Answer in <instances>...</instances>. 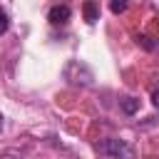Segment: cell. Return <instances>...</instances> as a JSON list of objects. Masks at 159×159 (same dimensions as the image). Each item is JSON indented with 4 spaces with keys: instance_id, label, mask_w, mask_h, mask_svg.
<instances>
[{
    "instance_id": "cell-9",
    "label": "cell",
    "mask_w": 159,
    "mask_h": 159,
    "mask_svg": "<svg viewBox=\"0 0 159 159\" xmlns=\"http://www.w3.org/2000/svg\"><path fill=\"white\" fill-rule=\"evenodd\" d=\"M157 20H159V17H157Z\"/></svg>"
},
{
    "instance_id": "cell-3",
    "label": "cell",
    "mask_w": 159,
    "mask_h": 159,
    "mask_svg": "<svg viewBox=\"0 0 159 159\" xmlns=\"http://www.w3.org/2000/svg\"><path fill=\"white\" fill-rule=\"evenodd\" d=\"M119 107H122L124 114H134V112L139 109V99H137V97H122V99H119Z\"/></svg>"
},
{
    "instance_id": "cell-8",
    "label": "cell",
    "mask_w": 159,
    "mask_h": 159,
    "mask_svg": "<svg viewBox=\"0 0 159 159\" xmlns=\"http://www.w3.org/2000/svg\"><path fill=\"white\" fill-rule=\"evenodd\" d=\"M0 132H2V112H0Z\"/></svg>"
},
{
    "instance_id": "cell-2",
    "label": "cell",
    "mask_w": 159,
    "mask_h": 159,
    "mask_svg": "<svg viewBox=\"0 0 159 159\" xmlns=\"http://www.w3.org/2000/svg\"><path fill=\"white\" fill-rule=\"evenodd\" d=\"M70 15H72L70 5H67V2H57V5H52V7H50L47 20H50V25H65V22L70 20Z\"/></svg>"
},
{
    "instance_id": "cell-7",
    "label": "cell",
    "mask_w": 159,
    "mask_h": 159,
    "mask_svg": "<svg viewBox=\"0 0 159 159\" xmlns=\"http://www.w3.org/2000/svg\"><path fill=\"white\" fill-rule=\"evenodd\" d=\"M152 104L159 109V89H154V92H152Z\"/></svg>"
},
{
    "instance_id": "cell-6",
    "label": "cell",
    "mask_w": 159,
    "mask_h": 159,
    "mask_svg": "<svg viewBox=\"0 0 159 159\" xmlns=\"http://www.w3.org/2000/svg\"><path fill=\"white\" fill-rule=\"evenodd\" d=\"M7 27H10V17H7V12L0 7V35H5Z\"/></svg>"
},
{
    "instance_id": "cell-5",
    "label": "cell",
    "mask_w": 159,
    "mask_h": 159,
    "mask_svg": "<svg viewBox=\"0 0 159 159\" xmlns=\"http://www.w3.org/2000/svg\"><path fill=\"white\" fill-rule=\"evenodd\" d=\"M127 2H129V0H109V10H112L114 15H119V12L127 10Z\"/></svg>"
},
{
    "instance_id": "cell-4",
    "label": "cell",
    "mask_w": 159,
    "mask_h": 159,
    "mask_svg": "<svg viewBox=\"0 0 159 159\" xmlns=\"http://www.w3.org/2000/svg\"><path fill=\"white\" fill-rule=\"evenodd\" d=\"M84 20H87L89 25H94V22L99 20V12H97L94 0H87V2H84Z\"/></svg>"
},
{
    "instance_id": "cell-1",
    "label": "cell",
    "mask_w": 159,
    "mask_h": 159,
    "mask_svg": "<svg viewBox=\"0 0 159 159\" xmlns=\"http://www.w3.org/2000/svg\"><path fill=\"white\" fill-rule=\"evenodd\" d=\"M94 152L99 157H134V149L124 144L122 139H104L94 147Z\"/></svg>"
}]
</instances>
